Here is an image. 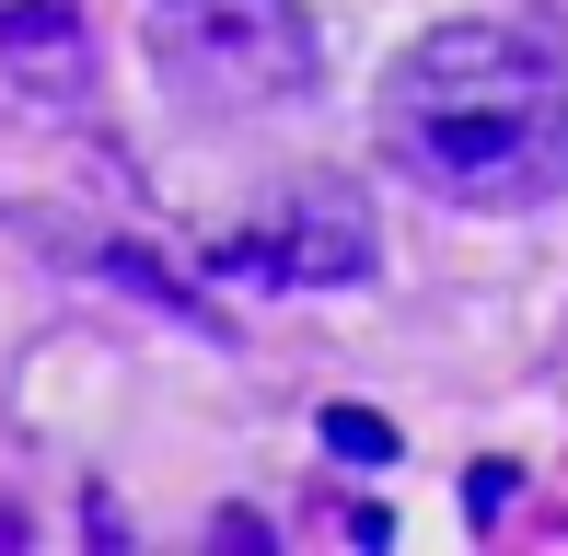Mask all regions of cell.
I'll use <instances>...</instances> for the list:
<instances>
[{
    "label": "cell",
    "instance_id": "5",
    "mask_svg": "<svg viewBox=\"0 0 568 556\" xmlns=\"http://www.w3.org/2000/svg\"><path fill=\"white\" fill-rule=\"evenodd\" d=\"M314 429H325L337 464H395V418H372V406H325Z\"/></svg>",
    "mask_w": 568,
    "mask_h": 556
},
{
    "label": "cell",
    "instance_id": "4",
    "mask_svg": "<svg viewBox=\"0 0 568 556\" xmlns=\"http://www.w3.org/2000/svg\"><path fill=\"white\" fill-rule=\"evenodd\" d=\"M0 70L36 105H82L93 93V12L82 0H0Z\"/></svg>",
    "mask_w": 568,
    "mask_h": 556
},
{
    "label": "cell",
    "instance_id": "2",
    "mask_svg": "<svg viewBox=\"0 0 568 556\" xmlns=\"http://www.w3.org/2000/svg\"><path fill=\"white\" fill-rule=\"evenodd\" d=\"M140 35L197 105H302L325 70L302 0H140Z\"/></svg>",
    "mask_w": 568,
    "mask_h": 556
},
{
    "label": "cell",
    "instance_id": "3",
    "mask_svg": "<svg viewBox=\"0 0 568 556\" xmlns=\"http://www.w3.org/2000/svg\"><path fill=\"white\" fill-rule=\"evenodd\" d=\"M372 197L337 186V174H302L291 197H278V220L267 233H244V244H221V267L232 278H278V290H348V278H372Z\"/></svg>",
    "mask_w": 568,
    "mask_h": 556
},
{
    "label": "cell",
    "instance_id": "1",
    "mask_svg": "<svg viewBox=\"0 0 568 556\" xmlns=\"http://www.w3.org/2000/svg\"><path fill=\"white\" fill-rule=\"evenodd\" d=\"M383 163L442 209L568 197V82L523 23H429L383 82Z\"/></svg>",
    "mask_w": 568,
    "mask_h": 556
}]
</instances>
